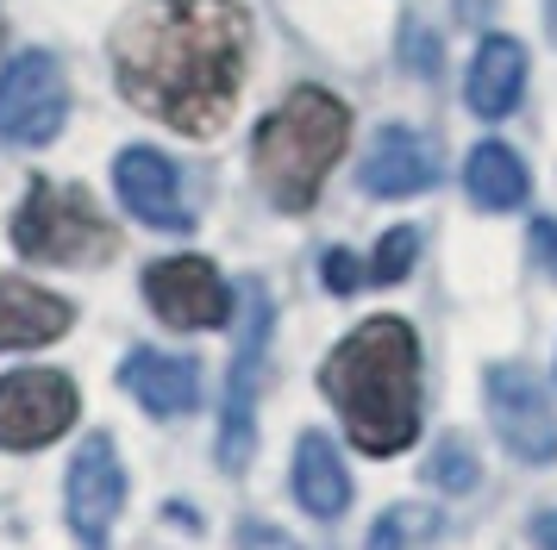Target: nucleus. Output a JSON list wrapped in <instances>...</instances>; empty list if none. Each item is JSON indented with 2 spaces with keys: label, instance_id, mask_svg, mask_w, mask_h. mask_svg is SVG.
I'll list each match as a JSON object with an SVG mask.
<instances>
[{
  "label": "nucleus",
  "instance_id": "21",
  "mask_svg": "<svg viewBox=\"0 0 557 550\" xmlns=\"http://www.w3.org/2000/svg\"><path fill=\"white\" fill-rule=\"evenodd\" d=\"M320 270H326V288H332V295H357V282H363V270H357L351 250H326V263H320Z\"/></svg>",
  "mask_w": 557,
  "mask_h": 550
},
{
  "label": "nucleus",
  "instance_id": "14",
  "mask_svg": "<svg viewBox=\"0 0 557 550\" xmlns=\"http://www.w3.org/2000/svg\"><path fill=\"white\" fill-rule=\"evenodd\" d=\"M76 320L70 300L45 295L32 282H0V350H32V345H51L63 338Z\"/></svg>",
  "mask_w": 557,
  "mask_h": 550
},
{
  "label": "nucleus",
  "instance_id": "16",
  "mask_svg": "<svg viewBox=\"0 0 557 550\" xmlns=\"http://www.w3.org/2000/svg\"><path fill=\"white\" fill-rule=\"evenodd\" d=\"M520 88H527V50H520V38H488V45L476 50V63H470V113L476 120H507L513 107H520Z\"/></svg>",
  "mask_w": 557,
  "mask_h": 550
},
{
  "label": "nucleus",
  "instance_id": "8",
  "mask_svg": "<svg viewBox=\"0 0 557 550\" xmlns=\"http://www.w3.org/2000/svg\"><path fill=\"white\" fill-rule=\"evenodd\" d=\"M488 413H495L502 445L513 450L520 463H552L557 457V407H552V395H545V382H539L527 363L488 370Z\"/></svg>",
  "mask_w": 557,
  "mask_h": 550
},
{
  "label": "nucleus",
  "instance_id": "7",
  "mask_svg": "<svg viewBox=\"0 0 557 550\" xmlns=\"http://www.w3.org/2000/svg\"><path fill=\"white\" fill-rule=\"evenodd\" d=\"M76 425V382L57 370H20L0 382V450H38Z\"/></svg>",
  "mask_w": 557,
  "mask_h": 550
},
{
  "label": "nucleus",
  "instance_id": "3",
  "mask_svg": "<svg viewBox=\"0 0 557 550\" xmlns=\"http://www.w3.org/2000/svg\"><path fill=\"white\" fill-rule=\"evenodd\" d=\"M345 132H351L345 100L326 95V88H295L251 138L257 188L282 213H307L320 200V182L332 175V163L345 157Z\"/></svg>",
  "mask_w": 557,
  "mask_h": 550
},
{
  "label": "nucleus",
  "instance_id": "4",
  "mask_svg": "<svg viewBox=\"0 0 557 550\" xmlns=\"http://www.w3.org/2000/svg\"><path fill=\"white\" fill-rule=\"evenodd\" d=\"M13 245L32 263H107L120 250V232L101 220V207L82 195V188H63V182H32L26 207L13 213Z\"/></svg>",
  "mask_w": 557,
  "mask_h": 550
},
{
  "label": "nucleus",
  "instance_id": "18",
  "mask_svg": "<svg viewBox=\"0 0 557 550\" xmlns=\"http://www.w3.org/2000/svg\"><path fill=\"white\" fill-rule=\"evenodd\" d=\"M438 532V513L432 507H395V513H382L376 532H370V545L363 550H413L420 538Z\"/></svg>",
  "mask_w": 557,
  "mask_h": 550
},
{
  "label": "nucleus",
  "instance_id": "2",
  "mask_svg": "<svg viewBox=\"0 0 557 550\" xmlns=\"http://www.w3.org/2000/svg\"><path fill=\"white\" fill-rule=\"evenodd\" d=\"M320 388L363 457H395L420 438V338L407 320H363L326 357Z\"/></svg>",
  "mask_w": 557,
  "mask_h": 550
},
{
  "label": "nucleus",
  "instance_id": "13",
  "mask_svg": "<svg viewBox=\"0 0 557 550\" xmlns=\"http://www.w3.org/2000/svg\"><path fill=\"white\" fill-rule=\"evenodd\" d=\"M120 388L132 400H145V413L176 420L201 395V363H188L176 350H132L126 363H120Z\"/></svg>",
  "mask_w": 557,
  "mask_h": 550
},
{
  "label": "nucleus",
  "instance_id": "20",
  "mask_svg": "<svg viewBox=\"0 0 557 550\" xmlns=\"http://www.w3.org/2000/svg\"><path fill=\"white\" fill-rule=\"evenodd\" d=\"M426 475L438 482V488H451V495H463V488L476 482V463H470V445H463V438H445V445L432 450Z\"/></svg>",
  "mask_w": 557,
  "mask_h": 550
},
{
  "label": "nucleus",
  "instance_id": "1",
  "mask_svg": "<svg viewBox=\"0 0 557 550\" xmlns=\"http://www.w3.org/2000/svg\"><path fill=\"white\" fill-rule=\"evenodd\" d=\"M245 38L238 0H145L113 38V70L132 107L188 138H213L238 100Z\"/></svg>",
  "mask_w": 557,
  "mask_h": 550
},
{
  "label": "nucleus",
  "instance_id": "5",
  "mask_svg": "<svg viewBox=\"0 0 557 550\" xmlns=\"http://www.w3.org/2000/svg\"><path fill=\"white\" fill-rule=\"evenodd\" d=\"M263 357H270V295L245 288V338L232 350L226 375V413H220V470H245L257 445V388H263Z\"/></svg>",
  "mask_w": 557,
  "mask_h": 550
},
{
  "label": "nucleus",
  "instance_id": "15",
  "mask_svg": "<svg viewBox=\"0 0 557 550\" xmlns=\"http://www.w3.org/2000/svg\"><path fill=\"white\" fill-rule=\"evenodd\" d=\"M288 488L301 500L313 520H338L345 507H351V475H345V457L332 450L326 432H307L301 445H295V475H288Z\"/></svg>",
  "mask_w": 557,
  "mask_h": 550
},
{
  "label": "nucleus",
  "instance_id": "24",
  "mask_svg": "<svg viewBox=\"0 0 557 550\" xmlns=\"http://www.w3.org/2000/svg\"><path fill=\"white\" fill-rule=\"evenodd\" d=\"M539 545L557 550V513H552V520H539Z\"/></svg>",
  "mask_w": 557,
  "mask_h": 550
},
{
  "label": "nucleus",
  "instance_id": "10",
  "mask_svg": "<svg viewBox=\"0 0 557 550\" xmlns=\"http://www.w3.org/2000/svg\"><path fill=\"white\" fill-rule=\"evenodd\" d=\"M126 507V470H120V450L113 438H88L70 463V525L88 550L107 545V532Z\"/></svg>",
  "mask_w": 557,
  "mask_h": 550
},
{
  "label": "nucleus",
  "instance_id": "9",
  "mask_svg": "<svg viewBox=\"0 0 557 550\" xmlns=\"http://www.w3.org/2000/svg\"><path fill=\"white\" fill-rule=\"evenodd\" d=\"M145 300L157 307V320L176 332H213L232 320V288L207 257H163L145 270Z\"/></svg>",
  "mask_w": 557,
  "mask_h": 550
},
{
  "label": "nucleus",
  "instance_id": "22",
  "mask_svg": "<svg viewBox=\"0 0 557 550\" xmlns=\"http://www.w3.org/2000/svg\"><path fill=\"white\" fill-rule=\"evenodd\" d=\"M238 550H307V545H295L276 525H245V532H238Z\"/></svg>",
  "mask_w": 557,
  "mask_h": 550
},
{
  "label": "nucleus",
  "instance_id": "19",
  "mask_svg": "<svg viewBox=\"0 0 557 550\" xmlns=\"http://www.w3.org/2000/svg\"><path fill=\"white\" fill-rule=\"evenodd\" d=\"M413 257H420V232L413 225H395V232H382V245H376V263H370V282H401L407 270H413Z\"/></svg>",
  "mask_w": 557,
  "mask_h": 550
},
{
  "label": "nucleus",
  "instance_id": "12",
  "mask_svg": "<svg viewBox=\"0 0 557 550\" xmlns=\"http://www.w3.org/2000/svg\"><path fill=\"white\" fill-rule=\"evenodd\" d=\"M363 195H420V188H432L438 182V150L420 138V132H407V125H388V132H376V145H370V157H363Z\"/></svg>",
  "mask_w": 557,
  "mask_h": 550
},
{
  "label": "nucleus",
  "instance_id": "11",
  "mask_svg": "<svg viewBox=\"0 0 557 550\" xmlns=\"http://www.w3.org/2000/svg\"><path fill=\"white\" fill-rule=\"evenodd\" d=\"M113 188H120L132 220L157 225V232H188V225H195V207H188V195H182V175H176V163H170L163 150H145V145L120 150Z\"/></svg>",
  "mask_w": 557,
  "mask_h": 550
},
{
  "label": "nucleus",
  "instance_id": "17",
  "mask_svg": "<svg viewBox=\"0 0 557 550\" xmlns=\"http://www.w3.org/2000/svg\"><path fill=\"white\" fill-rule=\"evenodd\" d=\"M463 188L476 207L488 213H513V207H527V163L513 157L507 145H476L470 150V163H463Z\"/></svg>",
  "mask_w": 557,
  "mask_h": 550
},
{
  "label": "nucleus",
  "instance_id": "6",
  "mask_svg": "<svg viewBox=\"0 0 557 550\" xmlns=\"http://www.w3.org/2000/svg\"><path fill=\"white\" fill-rule=\"evenodd\" d=\"M70 120V82L57 57L26 50L0 70V138L7 145H51Z\"/></svg>",
  "mask_w": 557,
  "mask_h": 550
},
{
  "label": "nucleus",
  "instance_id": "23",
  "mask_svg": "<svg viewBox=\"0 0 557 550\" xmlns=\"http://www.w3.org/2000/svg\"><path fill=\"white\" fill-rule=\"evenodd\" d=\"M532 250H539V263L557 275V220H539V225H532Z\"/></svg>",
  "mask_w": 557,
  "mask_h": 550
}]
</instances>
